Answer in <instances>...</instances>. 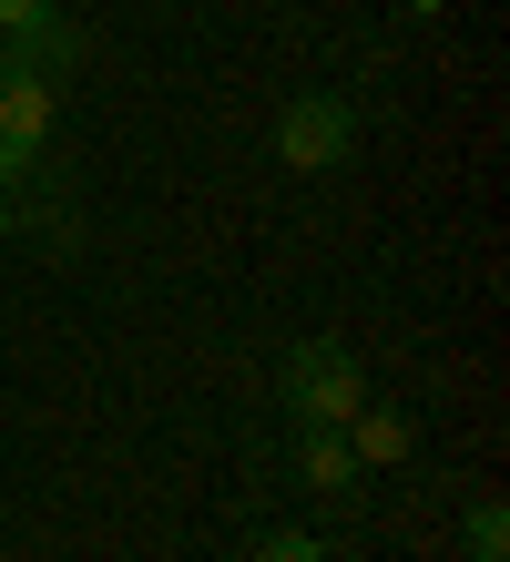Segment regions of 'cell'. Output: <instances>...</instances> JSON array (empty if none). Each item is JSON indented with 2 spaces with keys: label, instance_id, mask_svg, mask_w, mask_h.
<instances>
[{
  "label": "cell",
  "instance_id": "obj_6",
  "mask_svg": "<svg viewBox=\"0 0 510 562\" xmlns=\"http://www.w3.org/2000/svg\"><path fill=\"white\" fill-rule=\"evenodd\" d=\"M348 450H358V471H398V460L419 450V429H408V409L358 400V419H348Z\"/></svg>",
  "mask_w": 510,
  "mask_h": 562
},
{
  "label": "cell",
  "instance_id": "obj_9",
  "mask_svg": "<svg viewBox=\"0 0 510 562\" xmlns=\"http://www.w3.org/2000/svg\"><path fill=\"white\" fill-rule=\"evenodd\" d=\"M21 225H31V205H21V184H0V246H11Z\"/></svg>",
  "mask_w": 510,
  "mask_h": 562
},
{
  "label": "cell",
  "instance_id": "obj_8",
  "mask_svg": "<svg viewBox=\"0 0 510 562\" xmlns=\"http://www.w3.org/2000/svg\"><path fill=\"white\" fill-rule=\"evenodd\" d=\"M256 562H327V542H317V532H265Z\"/></svg>",
  "mask_w": 510,
  "mask_h": 562
},
{
  "label": "cell",
  "instance_id": "obj_5",
  "mask_svg": "<svg viewBox=\"0 0 510 562\" xmlns=\"http://www.w3.org/2000/svg\"><path fill=\"white\" fill-rule=\"evenodd\" d=\"M296 481H306V491H327V502H348V491L367 481V471H358V450H348V429H296Z\"/></svg>",
  "mask_w": 510,
  "mask_h": 562
},
{
  "label": "cell",
  "instance_id": "obj_10",
  "mask_svg": "<svg viewBox=\"0 0 510 562\" xmlns=\"http://www.w3.org/2000/svg\"><path fill=\"white\" fill-rule=\"evenodd\" d=\"M439 11H450V0H408V21H439Z\"/></svg>",
  "mask_w": 510,
  "mask_h": 562
},
{
  "label": "cell",
  "instance_id": "obj_3",
  "mask_svg": "<svg viewBox=\"0 0 510 562\" xmlns=\"http://www.w3.org/2000/svg\"><path fill=\"white\" fill-rule=\"evenodd\" d=\"M52 123H61V82L42 72V61H0V144L42 154Z\"/></svg>",
  "mask_w": 510,
  "mask_h": 562
},
{
  "label": "cell",
  "instance_id": "obj_4",
  "mask_svg": "<svg viewBox=\"0 0 510 562\" xmlns=\"http://www.w3.org/2000/svg\"><path fill=\"white\" fill-rule=\"evenodd\" d=\"M0 42H11V61H42V72H61V61H72L61 0H0Z\"/></svg>",
  "mask_w": 510,
  "mask_h": 562
},
{
  "label": "cell",
  "instance_id": "obj_2",
  "mask_svg": "<svg viewBox=\"0 0 510 562\" xmlns=\"http://www.w3.org/2000/svg\"><path fill=\"white\" fill-rule=\"evenodd\" d=\"M358 154V92H296L276 113V164L286 175H337Z\"/></svg>",
  "mask_w": 510,
  "mask_h": 562
},
{
  "label": "cell",
  "instance_id": "obj_7",
  "mask_svg": "<svg viewBox=\"0 0 510 562\" xmlns=\"http://www.w3.org/2000/svg\"><path fill=\"white\" fill-rule=\"evenodd\" d=\"M460 552H469V562H510V512H500V502H469V512H460Z\"/></svg>",
  "mask_w": 510,
  "mask_h": 562
},
{
  "label": "cell",
  "instance_id": "obj_1",
  "mask_svg": "<svg viewBox=\"0 0 510 562\" xmlns=\"http://www.w3.org/2000/svg\"><path fill=\"white\" fill-rule=\"evenodd\" d=\"M276 389H286V419L296 429H348L358 400H367V369L348 358V338H296L286 369H276Z\"/></svg>",
  "mask_w": 510,
  "mask_h": 562
}]
</instances>
